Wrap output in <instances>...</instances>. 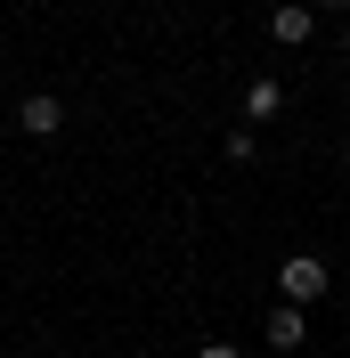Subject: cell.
<instances>
[{"label": "cell", "instance_id": "3", "mask_svg": "<svg viewBox=\"0 0 350 358\" xmlns=\"http://www.w3.org/2000/svg\"><path fill=\"white\" fill-rule=\"evenodd\" d=\"M309 33H318V8H309V0H285L277 17H269V41H285V49H302Z\"/></svg>", "mask_w": 350, "mask_h": 358}, {"label": "cell", "instance_id": "2", "mask_svg": "<svg viewBox=\"0 0 350 358\" xmlns=\"http://www.w3.org/2000/svg\"><path fill=\"white\" fill-rule=\"evenodd\" d=\"M277 285H285V301L302 310V301H318V293H326V261H309V252H293V261L277 268Z\"/></svg>", "mask_w": 350, "mask_h": 358}, {"label": "cell", "instance_id": "4", "mask_svg": "<svg viewBox=\"0 0 350 358\" xmlns=\"http://www.w3.org/2000/svg\"><path fill=\"white\" fill-rule=\"evenodd\" d=\"M302 342H309L302 310H293V301H277V310H269V350H302Z\"/></svg>", "mask_w": 350, "mask_h": 358}, {"label": "cell", "instance_id": "7", "mask_svg": "<svg viewBox=\"0 0 350 358\" xmlns=\"http://www.w3.org/2000/svg\"><path fill=\"white\" fill-rule=\"evenodd\" d=\"M196 358H237V350H228V342H204V350H196Z\"/></svg>", "mask_w": 350, "mask_h": 358}, {"label": "cell", "instance_id": "1", "mask_svg": "<svg viewBox=\"0 0 350 358\" xmlns=\"http://www.w3.org/2000/svg\"><path fill=\"white\" fill-rule=\"evenodd\" d=\"M17 131L24 138H57L66 131V98H57V90H24L17 98Z\"/></svg>", "mask_w": 350, "mask_h": 358}, {"label": "cell", "instance_id": "10", "mask_svg": "<svg viewBox=\"0 0 350 358\" xmlns=\"http://www.w3.org/2000/svg\"><path fill=\"white\" fill-rule=\"evenodd\" d=\"M342 163H350V147H342Z\"/></svg>", "mask_w": 350, "mask_h": 358}, {"label": "cell", "instance_id": "5", "mask_svg": "<svg viewBox=\"0 0 350 358\" xmlns=\"http://www.w3.org/2000/svg\"><path fill=\"white\" fill-rule=\"evenodd\" d=\"M277 106H285V90L269 82V73H253V82H244V122H269Z\"/></svg>", "mask_w": 350, "mask_h": 358}, {"label": "cell", "instance_id": "6", "mask_svg": "<svg viewBox=\"0 0 350 358\" xmlns=\"http://www.w3.org/2000/svg\"><path fill=\"white\" fill-rule=\"evenodd\" d=\"M220 155H228V163H253V155H261V138H253V131H228V138H220Z\"/></svg>", "mask_w": 350, "mask_h": 358}, {"label": "cell", "instance_id": "9", "mask_svg": "<svg viewBox=\"0 0 350 358\" xmlns=\"http://www.w3.org/2000/svg\"><path fill=\"white\" fill-rule=\"evenodd\" d=\"M342 57H350V24H342Z\"/></svg>", "mask_w": 350, "mask_h": 358}, {"label": "cell", "instance_id": "8", "mask_svg": "<svg viewBox=\"0 0 350 358\" xmlns=\"http://www.w3.org/2000/svg\"><path fill=\"white\" fill-rule=\"evenodd\" d=\"M309 8H350V0H309Z\"/></svg>", "mask_w": 350, "mask_h": 358}]
</instances>
